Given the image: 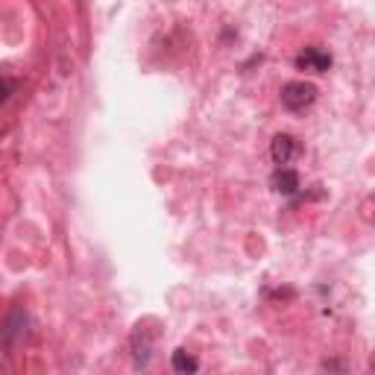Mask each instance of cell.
<instances>
[{"mask_svg": "<svg viewBox=\"0 0 375 375\" xmlns=\"http://www.w3.org/2000/svg\"><path fill=\"white\" fill-rule=\"evenodd\" d=\"M317 85H311L305 80H296V82H287L282 89V106L287 111H305L317 103Z\"/></svg>", "mask_w": 375, "mask_h": 375, "instance_id": "obj_1", "label": "cell"}, {"mask_svg": "<svg viewBox=\"0 0 375 375\" xmlns=\"http://www.w3.org/2000/svg\"><path fill=\"white\" fill-rule=\"evenodd\" d=\"M299 141L293 138V135H287V132H279L276 138L270 141V156H273V161H276L279 167H284V165H291V161L299 156Z\"/></svg>", "mask_w": 375, "mask_h": 375, "instance_id": "obj_2", "label": "cell"}, {"mask_svg": "<svg viewBox=\"0 0 375 375\" xmlns=\"http://www.w3.org/2000/svg\"><path fill=\"white\" fill-rule=\"evenodd\" d=\"M296 68L299 71H311V73H326L331 68V56L326 53V50H320V47H308V50H302V53L296 56Z\"/></svg>", "mask_w": 375, "mask_h": 375, "instance_id": "obj_3", "label": "cell"}, {"mask_svg": "<svg viewBox=\"0 0 375 375\" xmlns=\"http://www.w3.org/2000/svg\"><path fill=\"white\" fill-rule=\"evenodd\" d=\"M270 185H273V191H276V194L291 196V194H296L299 188H302V179H299V173L293 167H279L276 173H273Z\"/></svg>", "mask_w": 375, "mask_h": 375, "instance_id": "obj_4", "label": "cell"}, {"mask_svg": "<svg viewBox=\"0 0 375 375\" xmlns=\"http://www.w3.org/2000/svg\"><path fill=\"white\" fill-rule=\"evenodd\" d=\"M173 369L188 375V372H196L199 364H196V358H194L191 352H185V349H176V352H173Z\"/></svg>", "mask_w": 375, "mask_h": 375, "instance_id": "obj_5", "label": "cell"}, {"mask_svg": "<svg viewBox=\"0 0 375 375\" xmlns=\"http://www.w3.org/2000/svg\"><path fill=\"white\" fill-rule=\"evenodd\" d=\"M343 364H337V360H326V364H322V369H340Z\"/></svg>", "mask_w": 375, "mask_h": 375, "instance_id": "obj_6", "label": "cell"}]
</instances>
